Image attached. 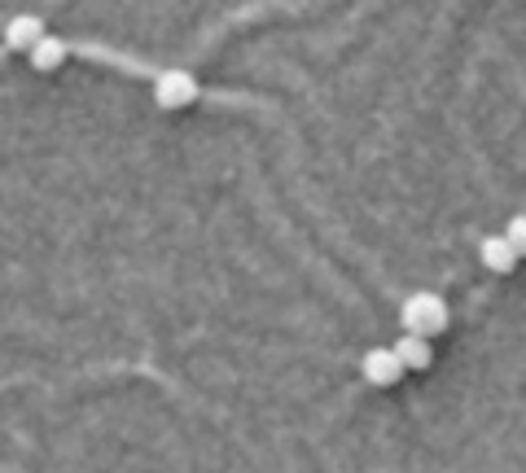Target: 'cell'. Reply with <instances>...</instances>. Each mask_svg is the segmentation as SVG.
I'll return each instance as SVG.
<instances>
[{
	"label": "cell",
	"mask_w": 526,
	"mask_h": 473,
	"mask_svg": "<svg viewBox=\"0 0 526 473\" xmlns=\"http://www.w3.org/2000/svg\"><path fill=\"white\" fill-rule=\"evenodd\" d=\"M478 259H483V268H487V272H500V276H509L513 268H518V250L509 246V237H505V233L478 241Z\"/></svg>",
	"instance_id": "4"
},
{
	"label": "cell",
	"mask_w": 526,
	"mask_h": 473,
	"mask_svg": "<svg viewBox=\"0 0 526 473\" xmlns=\"http://www.w3.org/2000/svg\"><path fill=\"white\" fill-rule=\"evenodd\" d=\"M44 36H49V31H44V22L36 14H18V18H9V27H5V44L18 53H31Z\"/></svg>",
	"instance_id": "5"
},
{
	"label": "cell",
	"mask_w": 526,
	"mask_h": 473,
	"mask_svg": "<svg viewBox=\"0 0 526 473\" xmlns=\"http://www.w3.org/2000/svg\"><path fill=\"white\" fill-rule=\"evenodd\" d=\"M404 368L408 364L399 360L395 346H373V351H364V360H360V373L369 386H395L399 377H404Z\"/></svg>",
	"instance_id": "3"
},
{
	"label": "cell",
	"mask_w": 526,
	"mask_h": 473,
	"mask_svg": "<svg viewBox=\"0 0 526 473\" xmlns=\"http://www.w3.org/2000/svg\"><path fill=\"white\" fill-rule=\"evenodd\" d=\"M154 101L163 110H185L198 101V79H193L189 71H163L154 79Z\"/></svg>",
	"instance_id": "2"
},
{
	"label": "cell",
	"mask_w": 526,
	"mask_h": 473,
	"mask_svg": "<svg viewBox=\"0 0 526 473\" xmlns=\"http://www.w3.org/2000/svg\"><path fill=\"white\" fill-rule=\"evenodd\" d=\"M505 237H509V246L518 250V259H526V215H518V219H509Z\"/></svg>",
	"instance_id": "8"
},
{
	"label": "cell",
	"mask_w": 526,
	"mask_h": 473,
	"mask_svg": "<svg viewBox=\"0 0 526 473\" xmlns=\"http://www.w3.org/2000/svg\"><path fill=\"white\" fill-rule=\"evenodd\" d=\"M66 53H71V44H66V40H57V36H44V40H40V44H36V49H31L27 57H31V66H36V71H44V75H49V71H57V66L66 62Z\"/></svg>",
	"instance_id": "7"
},
{
	"label": "cell",
	"mask_w": 526,
	"mask_h": 473,
	"mask_svg": "<svg viewBox=\"0 0 526 473\" xmlns=\"http://www.w3.org/2000/svg\"><path fill=\"white\" fill-rule=\"evenodd\" d=\"M395 351H399V360H404L413 373H426L430 360H434V351H430V338H421V333H404V338L395 342Z\"/></svg>",
	"instance_id": "6"
},
{
	"label": "cell",
	"mask_w": 526,
	"mask_h": 473,
	"mask_svg": "<svg viewBox=\"0 0 526 473\" xmlns=\"http://www.w3.org/2000/svg\"><path fill=\"white\" fill-rule=\"evenodd\" d=\"M399 325H404V333H421V338H434V333L448 329V303H443L439 294H430V290L408 294L404 307H399Z\"/></svg>",
	"instance_id": "1"
}]
</instances>
